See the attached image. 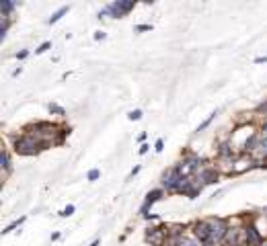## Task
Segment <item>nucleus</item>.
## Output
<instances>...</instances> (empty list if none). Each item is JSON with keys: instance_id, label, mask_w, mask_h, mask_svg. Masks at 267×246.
Wrapping results in <instances>:
<instances>
[{"instance_id": "5701e85b", "label": "nucleus", "mask_w": 267, "mask_h": 246, "mask_svg": "<svg viewBox=\"0 0 267 246\" xmlns=\"http://www.w3.org/2000/svg\"><path fill=\"white\" fill-rule=\"evenodd\" d=\"M91 246H99V240H95V242H93V244H91Z\"/></svg>"}, {"instance_id": "6e6552de", "label": "nucleus", "mask_w": 267, "mask_h": 246, "mask_svg": "<svg viewBox=\"0 0 267 246\" xmlns=\"http://www.w3.org/2000/svg\"><path fill=\"white\" fill-rule=\"evenodd\" d=\"M159 197H161V191H152V193H148V199H146V205H144V209H142V211H146V207H148L150 203H154Z\"/></svg>"}, {"instance_id": "7ed1b4c3", "label": "nucleus", "mask_w": 267, "mask_h": 246, "mask_svg": "<svg viewBox=\"0 0 267 246\" xmlns=\"http://www.w3.org/2000/svg\"><path fill=\"white\" fill-rule=\"evenodd\" d=\"M17 152H21V154H35L37 152V144L31 140V138H21V140H17Z\"/></svg>"}, {"instance_id": "dca6fc26", "label": "nucleus", "mask_w": 267, "mask_h": 246, "mask_svg": "<svg viewBox=\"0 0 267 246\" xmlns=\"http://www.w3.org/2000/svg\"><path fill=\"white\" fill-rule=\"evenodd\" d=\"M74 213V205H68L64 211H62V215H72Z\"/></svg>"}, {"instance_id": "423d86ee", "label": "nucleus", "mask_w": 267, "mask_h": 246, "mask_svg": "<svg viewBox=\"0 0 267 246\" xmlns=\"http://www.w3.org/2000/svg\"><path fill=\"white\" fill-rule=\"evenodd\" d=\"M247 242H249L251 246H257V244H259V234H257L255 228H247Z\"/></svg>"}, {"instance_id": "9b49d317", "label": "nucleus", "mask_w": 267, "mask_h": 246, "mask_svg": "<svg viewBox=\"0 0 267 246\" xmlns=\"http://www.w3.org/2000/svg\"><path fill=\"white\" fill-rule=\"evenodd\" d=\"M214 117H216V111H214V113H212V115H210V117H208V119H206V121H204V123H202V126H199V128H197V132H202V130H204V128H208V126H210V121H212V119H214Z\"/></svg>"}, {"instance_id": "9d476101", "label": "nucleus", "mask_w": 267, "mask_h": 246, "mask_svg": "<svg viewBox=\"0 0 267 246\" xmlns=\"http://www.w3.org/2000/svg\"><path fill=\"white\" fill-rule=\"evenodd\" d=\"M179 246H199V244L193 242V240H189V238H181V240H179Z\"/></svg>"}, {"instance_id": "f3484780", "label": "nucleus", "mask_w": 267, "mask_h": 246, "mask_svg": "<svg viewBox=\"0 0 267 246\" xmlns=\"http://www.w3.org/2000/svg\"><path fill=\"white\" fill-rule=\"evenodd\" d=\"M261 150H263V154H267V136H263V142H261Z\"/></svg>"}, {"instance_id": "0eeeda50", "label": "nucleus", "mask_w": 267, "mask_h": 246, "mask_svg": "<svg viewBox=\"0 0 267 246\" xmlns=\"http://www.w3.org/2000/svg\"><path fill=\"white\" fill-rule=\"evenodd\" d=\"M199 177L204 179V183H214L218 175H216V170H204V173H202Z\"/></svg>"}, {"instance_id": "ddd939ff", "label": "nucleus", "mask_w": 267, "mask_h": 246, "mask_svg": "<svg viewBox=\"0 0 267 246\" xmlns=\"http://www.w3.org/2000/svg\"><path fill=\"white\" fill-rule=\"evenodd\" d=\"M127 117H129V119H131V121H138V119H140V117H142V111H131V113H129V115H127Z\"/></svg>"}, {"instance_id": "a211bd4d", "label": "nucleus", "mask_w": 267, "mask_h": 246, "mask_svg": "<svg viewBox=\"0 0 267 246\" xmlns=\"http://www.w3.org/2000/svg\"><path fill=\"white\" fill-rule=\"evenodd\" d=\"M48 47H50V41H46V43H43V45H41L39 50H35V52H37V54H43V52H46Z\"/></svg>"}, {"instance_id": "6ab92c4d", "label": "nucleus", "mask_w": 267, "mask_h": 246, "mask_svg": "<svg viewBox=\"0 0 267 246\" xmlns=\"http://www.w3.org/2000/svg\"><path fill=\"white\" fill-rule=\"evenodd\" d=\"M50 111H56V113L64 115V109H60V107H56V105H50Z\"/></svg>"}, {"instance_id": "2eb2a0df", "label": "nucleus", "mask_w": 267, "mask_h": 246, "mask_svg": "<svg viewBox=\"0 0 267 246\" xmlns=\"http://www.w3.org/2000/svg\"><path fill=\"white\" fill-rule=\"evenodd\" d=\"M23 219H25V217H21V219H17V222H13V224H11V226H9V228H7V230H3V232H5V234H7V232H11V230H15V228H17V226H19V224H21V222H23Z\"/></svg>"}, {"instance_id": "4468645a", "label": "nucleus", "mask_w": 267, "mask_h": 246, "mask_svg": "<svg viewBox=\"0 0 267 246\" xmlns=\"http://www.w3.org/2000/svg\"><path fill=\"white\" fill-rule=\"evenodd\" d=\"M0 164H3L5 168H9V156H7V152L0 154Z\"/></svg>"}, {"instance_id": "f03ea898", "label": "nucleus", "mask_w": 267, "mask_h": 246, "mask_svg": "<svg viewBox=\"0 0 267 246\" xmlns=\"http://www.w3.org/2000/svg\"><path fill=\"white\" fill-rule=\"evenodd\" d=\"M131 9H134V3H113V5L107 7V13H111L113 17H123Z\"/></svg>"}, {"instance_id": "f8f14e48", "label": "nucleus", "mask_w": 267, "mask_h": 246, "mask_svg": "<svg viewBox=\"0 0 267 246\" xmlns=\"http://www.w3.org/2000/svg\"><path fill=\"white\" fill-rule=\"evenodd\" d=\"M0 9H3L5 13H11V11L15 9V5H13V3H7V0H5V3H3V5H0Z\"/></svg>"}, {"instance_id": "20e7f679", "label": "nucleus", "mask_w": 267, "mask_h": 246, "mask_svg": "<svg viewBox=\"0 0 267 246\" xmlns=\"http://www.w3.org/2000/svg\"><path fill=\"white\" fill-rule=\"evenodd\" d=\"M195 236H197L199 240L208 242V240H210V224H208V222L197 224V226H195Z\"/></svg>"}, {"instance_id": "4be33fe9", "label": "nucleus", "mask_w": 267, "mask_h": 246, "mask_svg": "<svg viewBox=\"0 0 267 246\" xmlns=\"http://www.w3.org/2000/svg\"><path fill=\"white\" fill-rule=\"evenodd\" d=\"M161 150H163V140L157 142V152H161Z\"/></svg>"}, {"instance_id": "1a4fd4ad", "label": "nucleus", "mask_w": 267, "mask_h": 246, "mask_svg": "<svg viewBox=\"0 0 267 246\" xmlns=\"http://www.w3.org/2000/svg\"><path fill=\"white\" fill-rule=\"evenodd\" d=\"M64 13H68V7H62V9H60V11H58V13H56L52 19H50V23H56V21H58V19H60Z\"/></svg>"}, {"instance_id": "412c9836", "label": "nucleus", "mask_w": 267, "mask_h": 246, "mask_svg": "<svg viewBox=\"0 0 267 246\" xmlns=\"http://www.w3.org/2000/svg\"><path fill=\"white\" fill-rule=\"evenodd\" d=\"M95 39H105V33H103V31H97V35H95Z\"/></svg>"}, {"instance_id": "f257e3e1", "label": "nucleus", "mask_w": 267, "mask_h": 246, "mask_svg": "<svg viewBox=\"0 0 267 246\" xmlns=\"http://www.w3.org/2000/svg\"><path fill=\"white\" fill-rule=\"evenodd\" d=\"M210 224V240L208 242H218L222 240V236L226 234V226L222 219H216V222H208Z\"/></svg>"}, {"instance_id": "393cba45", "label": "nucleus", "mask_w": 267, "mask_h": 246, "mask_svg": "<svg viewBox=\"0 0 267 246\" xmlns=\"http://www.w3.org/2000/svg\"><path fill=\"white\" fill-rule=\"evenodd\" d=\"M265 109H267V107H265Z\"/></svg>"}, {"instance_id": "39448f33", "label": "nucleus", "mask_w": 267, "mask_h": 246, "mask_svg": "<svg viewBox=\"0 0 267 246\" xmlns=\"http://www.w3.org/2000/svg\"><path fill=\"white\" fill-rule=\"evenodd\" d=\"M146 238L159 246V244H161V240H163V230H161V228H154V230H150V232L146 234Z\"/></svg>"}, {"instance_id": "aec40b11", "label": "nucleus", "mask_w": 267, "mask_h": 246, "mask_svg": "<svg viewBox=\"0 0 267 246\" xmlns=\"http://www.w3.org/2000/svg\"><path fill=\"white\" fill-rule=\"evenodd\" d=\"M97 177H99V170H91V173H88V179H91V181H95Z\"/></svg>"}, {"instance_id": "b1692460", "label": "nucleus", "mask_w": 267, "mask_h": 246, "mask_svg": "<svg viewBox=\"0 0 267 246\" xmlns=\"http://www.w3.org/2000/svg\"><path fill=\"white\" fill-rule=\"evenodd\" d=\"M261 246H267V242H265V244H261Z\"/></svg>"}]
</instances>
